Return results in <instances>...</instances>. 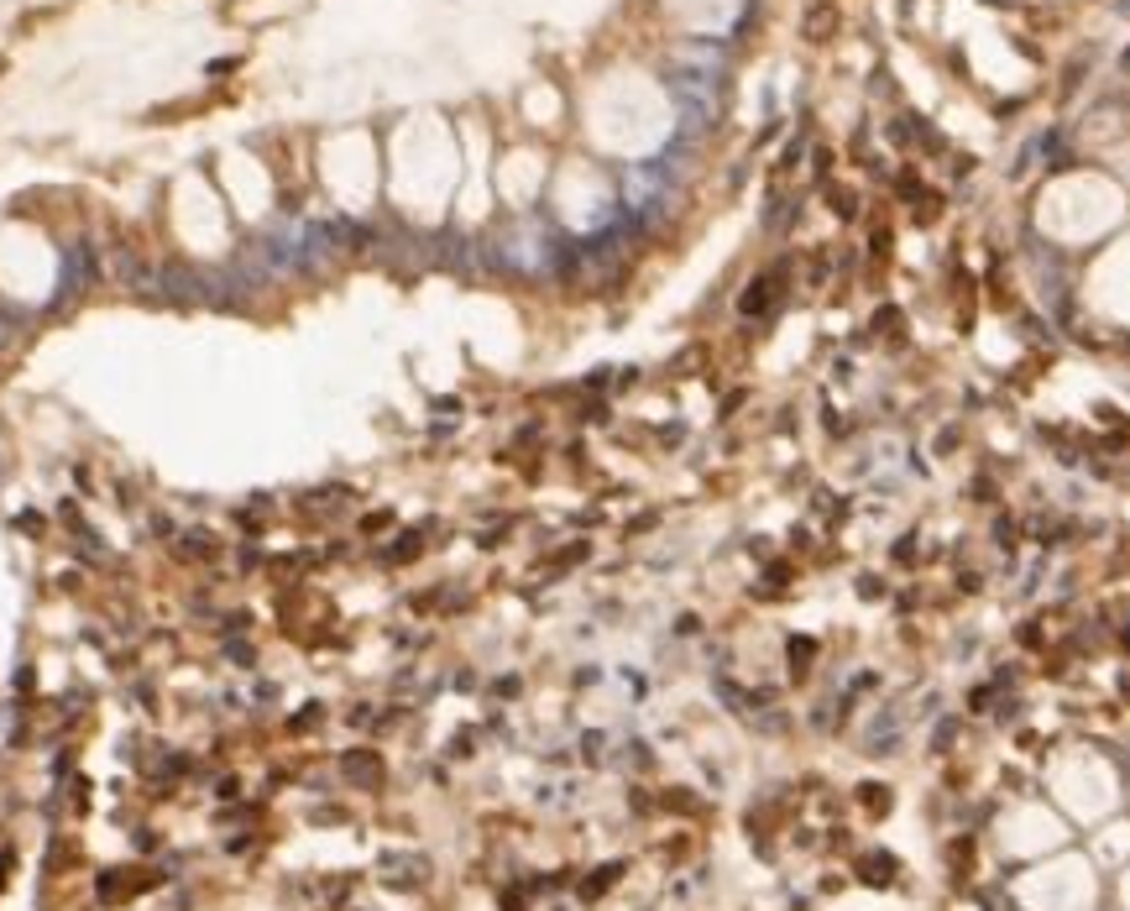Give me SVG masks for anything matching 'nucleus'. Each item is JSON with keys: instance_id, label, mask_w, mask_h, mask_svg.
Instances as JSON below:
<instances>
[{"instance_id": "1", "label": "nucleus", "mask_w": 1130, "mask_h": 911, "mask_svg": "<svg viewBox=\"0 0 1130 911\" xmlns=\"http://www.w3.org/2000/svg\"><path fill=\"white\" fill-rule=\"evenodd\" d=\"M832 210H838V215H853V194H832Z\"/></svg>"}, {"instance_id": "2", "label": "nucleus", "mask_w": 1130, "mask_h": 911, "mask_svg": "<svg viewBox=\"0 0 1130 911\" xmlns=\"http://www.w3.org/2000/svg\"><path fill=\"white\" fill-rule=\"evenodd\" d=\"M1120 68H1126V74H1130V48H1126V58H1120Z\"/></svg>"}]
</instances>
